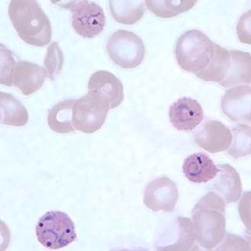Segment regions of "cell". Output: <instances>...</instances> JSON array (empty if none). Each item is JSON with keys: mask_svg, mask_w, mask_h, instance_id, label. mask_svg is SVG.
Segmentation results:
<instances>
[{"mask_svg": "<svg viewBox=\"0 0 251 251\" xmlns=\"http://www.w3.org/2000/svg\"><path fill=\"white\" fill-rule=\"evenodd\" d=\"M226 205L219 195L212 192L203 196L193 209L195 237L205 249L216 248L225 238Z\"/></svg>", "mask_w": 251, "mask_h": 251, "instance_id": "obj_1", "label": "cell"}, {"mask_svg": "<svg viewBox=\"0 0 251 251\" xmlns=\"http://www.w3.org/2000/svg\"><path fill=\"white\" fill-rule=\"evenodd\" d=\"M9 15L18 35L25 43L35 47L50 43L51 25L36 1L12 0Z\"/></svg>", "mask_w": 251, "mask_h": 251, "instance_id": "obj_2", "label": "cell"}, {"mask_svg": "<svg viewBox=\"0 0 251 251\" xmlns=\"http://www.w3.org/2000/svg\"><path fill=\"white\" fill-rule=\"evenodd\" d=\"M214 51V43L206 35L198 30H191L179 37L175 53L181 68L196 74L209 65Z\"/></svg>", "mask_w": 251, "mask_h": 251, "instance_id": "obj_3", "label": "cell"}, {"mask_svg": "<svg viewBox=\"0 0 251 251\" xmlns=\"http://www.w3.org/2000/svg\"><path fill=\"white\" fill-rule=\"evenodd\" d=\"M38 241L45 248L59 250L76 239L74 222L67 214L50 211L39 219L36 226Z\"/></svg>", "mask_w": 251, "mask_h": 251, "instance_id": "obj_4", "label": "cell"}, {"mask_svg": "<svg viewBox=\"0 0 251 251\" xmlns=\"http://www.w3.org/2000/svg\"><path fill=\"white\" fill-rule=\"evenodd\" d=\"M106 98L95 92L75 101L73 108V124L75 129L93 134L101 128L109 110Z\"/></svg>", "mask_w": 251, "mask_h": 251, "instance_id": "obj_5", "label": "cell"}, {"mask_svg": "<svg viewBox=\"0 0 251 251\" xmlns=\"http://www.w3.org/2000/svg\"><path fill=\"white\" fill-rule=\"evenodd\" d=\"M106 49L111 60L125 69L138 67L145 58L142 40L134 32L126 30H118L112 34L107 42Z\"/></svg>", "mask_w": 251, "mask_h": 251, "instance_id": "obj_6", "label": "cell"}, {"mask_svg": "<svg viewBox=\"0 0 251 251\" xmlns=\"http://www.w3.org/2000/svg\"><path fill=\"white\" fill-rule=\"evenodd\" d=\"M63 7L72 12V25L78 35L93 38L103 31L105 16L98 4L89 1H71Z\"/></svg>", "mask_w": 251, "mask_h": 251, "instance_id": "obj_7", "label": "cell"}, {"mask_svg": "<svg viewBox=\"0 0 251 251\" xmlns=\"http://www.w3.org/2000/svg\"><path fill=\"white\" fill-rule=\"evenodd\" d=\"M176 185L167 177H160L151 182L145 189L144 203L153 212H173L178 201Z\"/></svg>", "mask_w": 251, "mask_h": 251, "instance_id": "obj_8", "label": "cell"}, {"mask_svg": "<svg viewBox=\"0 0 251 251\" xmlns=\"http://www.w3.org/2000/svg\"><path fill=\"white\" fill-rule=\"evenodd\" d=\"M233 134L227 126L219 121H208L197 130L194 141L196 145L209 153L228 150L232 143Z\"/></svg>", "mask_w": 251, "mask_h": 251, "instance_id": "obj_9", "label": "cell"}, {"mask_svg": "<svg viewBox=\"0 0 251 251\" xmlns=\"http://www.w3.org/2000/svg\"><path fill=\"white\" fill-rule=\"evenodd\" d=\"M169 116L176 129L191 131L202 122L204 112L196 100L183 97L171 105Z\"/></svg>", "mask_w": 251, "mask_h": 251, "instance_id": "obj_10", "label": "cell"}, {"mask_svg": "<svg viewBox=\"0 0 251 251\" xmlns=\"http://www.w3.org/2000/svg\"><path fill=\"white\" fill-rule=\"evenodd\" d=\"M251 93L248 86H236L227 90L222 100L224 113L233 122L251 124Z\"/></svg>", "mask_w": 251, "mask_h": 251, "instance_id": "obj_11", "label": "cell"}, {"mask_svg": "<svg viewBox=\"0 0 251 251\" xmlns=\"http://www.w3.org/2000/svg\"><path fill=\"white\" fill-rule=\"evenodd\" d=\"M47 76V71L43 67L19 60L12 72V86H16L25 96H29L43 86Z\"/></svg>", "mask_w": 251, "mask_h": 251, "instance_id": "obj_12", "label": "cell"}, {"mask_svg": "<svg viewBox=\"0 0 251 251\" xmlns=\"http://www.w3.org/2000/svg\"><path fill=\"white\" fill-rule=\"evenodd\" d=\"M89 92H95L106 98L109 108H117L124 100L122 82L112 73L100 71L92 75L88 83Z\"/></svg>", "mask_w": 251, "mask_h": 251, "instance_id": "obj_13", "label": "cell"}, {"mask_svg": "<svg viewBox=\"0 0 251 251\" xmlns=\"http://www.w3.org/2000/svg\"><path fill=\"white\" fill-rule=\"evenodd\" d=\"M182 171L189 181L203 183L215 179L219 173V169L208 156L197 153L190 155L185 160Z\"/></svg>", "mask_w": 251, "mask_h": 251, "instance_id": "obj_14", "label": "cell"}, {"mask_svg": "<svg viewBox=\"0 0 251 251\" xmlns=\"http://www.w3.org/2000/svg\"><path fill=\"white\" fill-rule=\"evenodd\" d=\"M220 175L213 184V189L220 193L226 203L235 202L241 198V177L234 167L228 164L218 166Z\"/></svg>", "mask_w": 251, "mask_h": 251, "instance_id": "obj_15", "label": "cell"}, {"mask_svg": "<svg viewBox=\"0 0 251 251\" xmlns=\"http://www.w3.org/2000/svg\"><path fill=\"white\" fill-rule=\"evenodd\" d=\"M230 64L227 76L222 83L224 87H231L241 83H251V53L230 50Z\"/></svg>", "mask_w": 251, "mask_h": 251, "instance_id": "obj_16", "label": "cell"}, {"mask_svg": "<svg viewBox=\"0 0 251 251\" xmlns=\"http://www.w3.org/2000/svg\"><path fill=\"white\" fill-rule=\"evenodd\" d=\"M0 108L2 125L21 127L27 124L28 111L12 95L0 93Z\"/></svg>", "mask_w": 251, "mask_h": 251, "instance_id": "obj_17", "label": "cell"}, {"mask_svg": "<svg viewBox=\"0 0 251 251\" xmlns=\"http://www.w3.org/2000/svg\"><path fill=\"white\" fill-rule=\"evenodd\" d=\"M213 58L209 65L196 76L204 81L222 83L227 76L230 64V52L220 45L214 43Z\"/></svg>", "mask_w": 251, "mask_h": 251, "instance_id": "obj_18", "label": "cell"}, {"mask_svg": "<svg viewBox=\"0 0 251 251\" xmlns=\"http://www.w3.org/2000/svg\"><path fill=\"white\" fill-rule=\"evenodd\" d=\"M109 8L115 21L128 25L138 23L145 13V2L140 0H111Z\"/></svg>", "mask_w": 251, "mask_h": 251, "instance_id": "obj_19", "label": "cell"}, {"mask_svg": "<svg viewBox=\"0 0 251 251\" xmlns=\"http://www.w3.org/2000/svg\"><path fill=\"white\" fill-rule=\"evenodd\" d=\"M76 100H67L60 101L49 111L48 123L52 131L60 134L74 132L73 108Z\"/></svg>", "mask_w": 251, "mask_h": 251, "instance_id": "obj_20", "label": "cell"}, {"mask_svg": "<svg viewBox=\"0 0 251 251\" xmlns=\"http://www.w3.org/2000/svg\"><path fill=\"white\" fill-rule=\"evenodd\" d=\"M197 1L187 0H169V1H145L147 6L153 14L163 19L175 17L181 13L190 10Z\"/></svg>", "mask_w": 251, "mask_h": 251, "instance_id": "obj_21", "label": "cell"}, {"mask_svg": "<svg viewBox=\"0 0 251 251\" xmlns=\"http://www.w3.org/2000/svg\"><path fill=\"white\" fill-rule=\"evenodd\" d=\"M234 138L227 153L234 158L251 154V127L238 125L232 131Z\"/></svg>", "mask_w": 251, "mask_h": 251, "instance_id": "obj_22", "label": "cell"}, {"mask_svg": "<svg viewBox=\"0 0 251 251\" xmlns=\"http://www.w3.org/2000/svg\"><path fill=\"white\" fill-rule=\"evenodd\" d=\"M179 226V237L177 243L174 246L170 247L169 251H190L194 246L195 237L193 223L190 219L179 218L177 220Z\"/></svg>", "mask_w": 251, "mask_h": 251, "instance_id": "obj_23", "label": "cell"}, {"mask_svg": "<svg viewBox=\"0 0 251 251\" xmlns=\"http://www.w3.org/2000/svg\"><path fill=\"white\" fill-rule=\"evenodd\" d=\"M64 65V54L56 42L49 46L45 59V66L50 79H54Z\"/></svg>", "mask_w": 251, "mask_h": 251, "instance_id": "obj_24", "label": "cell"}, {"mask_svg": "<svg viewBox=\"0 0 251 251\" xmlns=\"http://www.w3.org/2000/svg\"><path fill=\"white\" fill-rule=\"evenodd\" d=\"M16 63L11 52L5 48H1V84L12 86V75Z\"/></svg>", "mask_w": 251, "mask_h": 251, "instance_id": "obj_25", "label": "cell"}, {"mask_svg": "<svg viewBox=\"0 0 251 251\" xmlns=\"http://www.w3.org/2000/svg\"><path fill=\"white\" fill-rule=\"evenodd\" d=\"M251 11L240 19L237 24V34L241 42L251 45Z\"/></svg>", "mask_w": 251, "mask_h": 251, "instance_id": "obj_26", "label": "cell"}]
</instances>
